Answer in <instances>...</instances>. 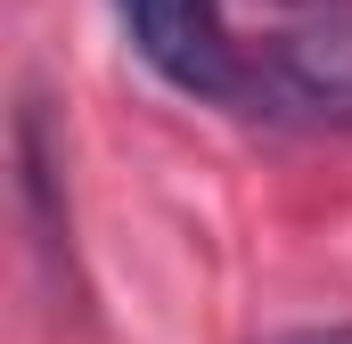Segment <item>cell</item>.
I'll return each mask as SVG.
<instances>
[{
	"instance_id": "3",
	"label": "cell",
	"mask_w": 352,
	"mask_h": 344,
	"mask_svg": "<svg viewBox=\"0 0 352 344\" xmlns=\"http://www.w3.org/2000/svg\"><path fill=\"white\" fill-rule=\"evenodd\" d=\"M287 344H352V328H311V336H287Z\"/></svg>"
},
{
	"instance_id": "1",
	"label": "cell",
	"mask_w": 352,
	"mask_h": 344,
	"mask_svg": "<svg viewBox=\"0 0 352 344\" xmlns=\"http://www.w3.org/2000/svg\"><path fill=\"white\" fill-rule=\"evenodd\" d=\"M238 107L263 123H303V131H352V8L295 25L246 58Z\"/></svg>"
},
{
	"instance_id": "2",
	"label": "cell",
	"mask_w": 352,
	"mask_h": 344,
	"mask_svg": "<svg viewBox=\"0 0 352 344\" xmlns=\"http://www.w3.org/2000/svg\"><path fill=\"white\" fill-rule=\"evenodd\" d=\"M131 50L164 74L188 98H230L238 107V83H246V50L230 41L221 25V0H115Z\"/></svg>"
},
{
	"instance_id": "4",
	"label": "cell",
	"mask_w": 352,
	"mask_h": 344,
	"mask_svg": "<svg viewBox=\"0 0 352 344\" xmlns=\"http://www.w3.org/2000/svg\"><path fill=\"white\" fill-rule=\"evenodd\" d=\"M287 8H328V17H336V8H352V0H287Z\"/></svg>"
}]
</instances>
